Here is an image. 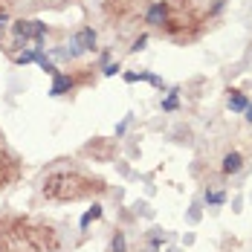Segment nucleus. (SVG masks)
<instances>
[{
  "label": "nucleus",
  "mask_w": 252,
  "mask_h": 252,
  "mask_svg": "<svg viewBox=\"0 0 252 252\" xmlns=\"http://www.w3.org/2000/svg\"><path fill=\"white\" fill-rule=\"evenodd\" d=\"M142 21L154 29H162L174 41H191L200 32L203 15L189 0H151L142 12Z\"/></svg>",
  "instance_id": "f257e3e1"
},
{
  "label": "nucleus",
  "mask_w": 252,
  "mask_h": 252,
  "mask_svg": "<svg viewBox=\"0 0 252 252\" xmlns=\"http://www.w3.org/2000/svg\"><path fill=\"white\" fill-rule=\"evenodd\" d=\"M44 197L52 203H78L84 197H93L104 191V183L99 177H90L78 168H58L44 177Z\"/></svg>",
  "instance_id": "f03ea898"
},
{
  "label": "nucleus",
  "mask_w": 252,
  "mask_h": 252,
  "mask_svg": "<svg viewBox=\"0 0 252 252\" xmlns=\"http://www.w3.org/2000/svg\"><path fill=\"white\" fill-rule=\"evenodd\" d=\"M58 247V235L52 226L29 223V220H9L0 226V252H44Z\"/></svg>",
  "instance_id": "7ed1b4c3"
},
{
  "label": "nucleus",
  "mask_w": 252,
  "mask_h": 252,
  "mask_svg": "<svg viewBox=\"0 0 252 252\" xmlns=\"http://www.w3.org/2000/svg\"><path fill=\"white\" fill-rule=\"evenodd\" d=\"M12 29H15V35H21V38H35V41H41V38L47 35V24H41V21H18Z\"/></svg>",
  "instance_id": "20e7f679"
},
{
  "label": "nucleus",
  "mask_w": 252,
  "mask_h": 252,
  "mask_svg": "<svg viewBox=\"0 0 252 252\" xmlns=\"http://www.w3.org/2000/svg\"><path fill=\"white\" fill-rule=\"evenodd\" d=\"M133 3H136V0H104V15L122 21V18H127V15L133 12Z\"/></svg>",
  "instance_id": "39448f33"
},
{
  "label": "nucleus",
  "mask_w": 252,
  "mask_h": 252,
  "mask_svg": "<svg viewBox=\"0 0 252 252\" xmlns=\"http://www.w3.org/2000/svg\"><path fill=\"white\" fill-rule=\"evenodd\" d=\"M244 168V154L241 151H229L226 157H223V165H220V171L226 177H232V174H238Z\"/></svg>",
  "instance_id": "423d86ee"
},
{
  "label": "nucleus",
  "mask_w": 252,
  "mask_h": 252,
  "mask_svg": "<svg viewBox=\"0 0 252 252\" xmlns=\"http://www.w3.org/2000/svg\"><path fill=\"white\" fill-rule=\"evenodd\" d=\"M15 180H18V159H12V162L0 165V191H3L6 186H12Z\"/></svg>",
  "instance_id": "0eeeda50"
},
{
  "label": "nucleus",
  "mask_w": 252,
  "mask_h": 252,
  "mask_svg": "<svg viewBox=\"0 0 252 252\" xmlns=\"http://www.w3.org/2000/svg\"><path fill=\"white\" fill-rule=\"evenodd\" d=\"M76 47H78L81 52H84V50H93V47H96V32H93L90 26H84V29L76 35Z\"/></svg>",
  "instance_id": "6e6552de"
},
{
  "label": "nucleus",
  "mask_w": 252,
  "mask_h": 252,
  "mask_svg": "<svg viewBox=\"0 0 252 252\" xmlns=\"http://www.w3.org/2000/svg\"><path fill=\"white\" fill-rule=\"evenodd\" d=\"M229 110H232V113H244V110H247V104H250V99H247V96H244V93H241V90H229Z\"/></svg>",
  "instance_id": "1a4fd4ad"
},
{
  "label": "nucleus",
  "mask_w": 252,
  "mask_h": 252,
  "mask_svg": "<svg viewBox=\"0 0 252 252\" xmlns=\"http://www.w3.org/2000/svg\"><path fill=\"white\" fill-rule=\"evenodd\" d=\"M76 81L70 76H64V73H55V81H52V87H50V96H61L64 90H70Z\"/></svg>",
  "instance_id": "9d476101"
},
{
  "label": "nucleus",
  "mask_w": 252,
  "mask_h": 252,
  "mask_svg": "<svg viewBox=\"0 0 252 252\" xmlns=\"http://www.w3.org/2000/svg\"><path fill=\"white\" fill-rule=\"evenodd\" d=\"M107 252H127V241H125V232H122V229L113 232V238H110V250Z\"/></svg>",
  "instance_id": "9b49d317"
},
{
  "label": "nucleus",
  "mask_w": 252,
  "mask_h": 252,
  "mask_svg": "<svg viewBox=\"0 0 252 252\" xmlns=\"http://www.w3.org/2000/svg\"><path fill=\"white\" fill-rule=\"evenodd\" d=\"M101 215H104V209H101L99 203H93V209H87V212H84V218H81V229H87L93 220H99Z\"/></svg>",
  "instance_id": "f8f14e48"
},
{
  "label": "nucleus",
  "mask_w": 252,
  "mask_h": 252,
  "mask_svg": "<svg viewBox=\"0 0 252 252\" xmlns=\"http://www.w3.org/2000/svg\"><path fill=\"white\" fill-rule=\"evenodd\" d=\"M203 200L209 203V206H223L226 203V191H212V189H206V197Z\"/></svg>",
  "instance_id": "ddd939ff"
},
{
  "label": "nucleus",
  "mask_w": 252,
  "mask_h": 252,
  "mask_svg": "<svg viewBox=\"0 0 252 252\" xmlns=\"http://www.w3.org/2000/svg\"><path fill=\"white\" fill-rule=\"evenodd\" d=\"M162 110H177V90L168 93V99L162 101Z\"/></svg>",
  "instance_id": "4468645a"
},
{
  "label": "nucleus",
  "mask_w": 252,
  "mask_h": 252,
  "mask_svg": "<svg viewBox=\"0 0 252 252\" xmlns=\"http://www.w3.org/2000/svg\"><path fill=\"white\" fill-rule=\"evenodd\" d=\"M145 44H148V35H139V38L133 41V47H130V52H139L142 47H145Z\"/></svg>",
  "instance_id": "2eb2a0df"
},
{
  "label": "nucleus",
  "mask_w": 252,
  "mask_h": 252,
  "mask_svg": "<svg viewBox=\"0 0 252 252\" xmlns=\"http://www.w3.org/2000/svg\"><path fill=\"white\" fill-rule=\"evenodd\" d=\"M113 73H119V64H110V67H104V76H113Z\"/></svg>",
  "instance_id": "dca6fc26"
},
{
  "label": "nucleus",
  "mask_w": 252,
  "mask_h": 252,
  "mask_svg": "<svg viewBox=\"0 0 252 252\" xmlns=\"http://www.w3.org/2000/svg\"><path fill=\"white\" fill-rule=\"evenodd\" d=\"M244 113H247V122L252 125V104H247V110H244Z\"/></svg>",
  "instance_id": "f3484780"
}]
</instances>
